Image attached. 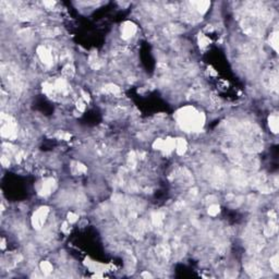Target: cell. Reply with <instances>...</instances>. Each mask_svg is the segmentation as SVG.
<instances>
[{
  "mask_svg": "<svg viewBox=\"0 0 279 279\" xmlns=\"http://www.w3.org/2000/svg\"><path fill=\"white\" fill-rule=\"evenodd\" d=\"M268 124H269V128H271V132L273 133H277L278 132V117L276 115H271V117L268 118Z\"/></svg>",
  "mask_w": 279,
  "mask_h": 279,
  "instance_id": "8",
  "label": "cell"
},
{
  "mask_svg": "<svg viewBox=\"0 0 279 279\" xmlns=\"http://www.w3.org/2000/svg\"><path fill=\"white\" fill-rule=\"evenodd\" d=\"M269 43H271V46L277 51L278 50V33L277 32H275V33H273L271 35V37H269Z\"/></svg>",
  "mask_w": 279,
  "mask_h": 279,
  "instance_id": "11",
  "label": "cell"
},
{
  "mask_svg": "<svg viewBox=\"0 0 279 279\" xmlns=\"http://www.w3.org/2000/svg\"><path fill=\"white\" fill-rule=\"evenodd\" d=\"M1 163H2V166H3V167H8L9 164H10V161H9V159L7 158L6 156H2L1 157Z\"/></svg>",
  "mask_w": 279,
  "mask_h": 279,
  "instance_id": "20",
  "label": "cell"
},
{
  "mask_svg": "<svg viewBox=\"0 0 279 279\" xmlns=\"http://www.w3.org/2000/svg\"><path fill=\"white\" fill-rule=\"evenodd\" d=\"M82 96H83V99L85 100V102H90V95H88L87 93L82 91Z\"/></svg>",
  "mask_w": 279,
  "mask_h": 279,
  "instance_id": "21",
  "label": "cell"
},
{
  "mask_svg": "<svg viewBox=\"0 0 279 279\" xmlns=\"http://www.w3.org/2000/svg\"><path fill=\"white\" fill-rule=\"evenodd\" d=\"M62 72L67 77H71V76H73V74H74V68H73L72 66L68 65V66H66V67L63 68Z\"/></svg>",
  "mask_w": 279,
  "mask_h": 279,
  "instance_id": "13",
  "label": "cell"
},
{
  "mask_svg": "<svg viewBox=\"0 0 279 279\" xmlns=\"http://www.w3.org/2000/svg\"><path fill=\"white\" fill-rule=\"evenodd\" d=\"M77 218H79V217H77V215H75L74 213H69V214H68V220H69L71 224L75 223V221L77 220Z\"/></svg>",
  "mask_w": 279,
  "mask_h": 279,
  "instance_id": "18",
  "label": "cell"
},
{
  "mask_svg": "<svg viewBox=\"0 0 279 279\" xmlns=\"http://www.w3.org/2000/svg\"><path fill=\"white\" fill-rule=\"evenodd\" d=\"M208 44H209L208 38H207L206 36H204V35H201L200 36V46L205 47V46H207Z\"/></svg>",
  "mask_w": 279,
  "mask_h": 279,
  "instance_id": "17",
  "label": "cell"
},
{
  "mask_svg": "<svg viewBox=\"0 0 279 279\" xmlns=\"http://www.w3.org/2000/svg\"><path fill=\"white\" fill-rule=\"evenodd\" d=\"M55 187H56V182H55L54 179L49 178V179L44 180V182L42 183V187L38 190V193H39L40 195H44V196L49 195V194L55 190Z\"/></svg>",
  "mask_w": 279,
  "mask_h": 279,
  "instance_id": "5",
  "label": "cell"
},
{
  "mask_svg": "<svg viewBox=\"0 0 279 279\" xmlns=\"http://www.w3.org/2000/svg\"><path fill=\"white\" fill-rule=\"evenodd\" d=\"M271 266L273 267L274 271L277 273L278 268H279V262H278V255H274L273 257L271 258Z\"/></svg>",
  "mask_w": 279,
  "mask_h": 279,
  "instance_id": "15",
  "label": "cell"
},
{
  "mask_svg": "<svg viewBox=\"0 0 279 279\" xmlns=\"http://www.w3.org/2000/svg\"><path fill=\"white\" fill-rule=\"evenodd\" d=\"M142 277H145V278H152V275H150V273H147V271H144V273H142Z\"/></svg>",
  "mask_w": 279,
  "mask_h": 279,
  "instance_id": "22",
  "label": "cell"
},
{
  "mask_svg": "<svg viewBox=\"0 0 279 279\" xmlns=\"http://www.w3.org/2000/svg\"><path fill=\"white\" fill-rule=\"evenodd\" d=\"M192 7H194V9H195L196 11H197L198 13H205L207 11V9H208V7L210 6V2L208 1H193L191 2Z\"/></svg>",
  "mask_w": 279,
  "mask_h": 279,
  "instance_id": "6",
  "label": "cell"
},
{
  "mask_svg": "<svg viewBox=\"0 0 279 279\" xmlns=\"http://www.w3.org/2000/svg\"><path fill=\"white\" fill-rule=\"evenodd\" d=\"M48 213H49V208L47 206H43L40 208H38L35 213L33 214L32 217V225L35 229H40L43 227V225L45 224Z\"/></svg>",
  "mask_w": 279,
  "mask_h": 279,
  "instance_id": "2",
  "label": "cell"
},
{
  "mask_svg": "<svg viewBox=\"0 0 279 279\" xmlns=\"http://www.w3.org/2000/svg\"><path fill=\"white\" fill-rule=\"evenodd\" d=\"M219 212H220V208L216 204H213L208 207V214L210 216H216V215L219 214Z\"/></svg>",
  "mask_w": 279,
  "mask_h": 279,
  "instance_id": "14",
  "label": "cell"
},
{
  "mask_svg": "<svg viewBox=\"0 0 279 279\" xmlns=\"http://www.w3.org/2000/svg\"><path fill=\"white\" fill-rule=\"evenodd\" d=\"M85 107H86V105L84 104V102H83V100H81V99H80L79 102L76 103V108L79 109L80 111H84V110H85Z\"/></svg>",
  "mask_w": 279,
  "mask_h": 279,
  "instance_id": "19",
  "label": "cell"
},
{
  "mask_svg": "<svg viewBox=\"0 0 279 279\" xmlns=\"http://www.w3.org/2000/svg\"><path fill=\"white\" fill-rule=\"evenodd\" d=\"M152 220H153V224H154L155 226L161 225V223H163V220H164L163 214H161V213H156V214H154V215H153V217H152Z\"/></svg>",
  "mask_w": 279,
  "mask_h": 279,
  "instance_id": "12",
  "label": "cell"
},
{
  "mask_svg": "<svg viewBox=\"0 0 279 279\" xmlns=\"http://www.w3.org/2000/svg\"><path fill=\"white\" fill-rule=\"evenodd\" d=\"M37 54L39 59L47 66L52 65V55L49 49H47L45 46H39L37 48Z\"/></svg>",
  "mask_w": 279,
  "mask_h": 279,
  "instance_id": "4",
  "label": "cell"
},
{
  "mask_svg": "<svg viewBox=\"0 0 279 279\" xmlns=\"http://www.w3.org/2000/svg\"><path fill=\"white\" fill-rule=\"evenodd\" d=\"M164 140H161V139H158V140H156V141L154 142V144H153V146H154V148H156V150H163V148H164Z\"/></svg>",
  "mask_w": 279,
  "mask_h": 279,
  "instance_id": "16",
  "label": "cell"
},
{
  "mask_svg": "<svg viewBox=\"0 0 279 279\" xmlns=\"http://www.w3.org/2000/svg\"><path fill=\"white\" fill-rule=\"evenodd\" d=\"M136 32V26L132 22H125L124 24L121 27V36L123 39H129L132 36L135 34Z\"/></svg>",
  "mask_w": 279,
  "mask_h": 279,
  "instance_id": "3",
  "label": "cell"
},
{
  "mask_svg": "<svg viewBox=\"0 0 279 279\" xmlns=\"http://www.w3.org/2000/svg\"><path fill=\"white\" fill-rule=\"evenodd\" d=\"M176 118L180 127L187 132L198 131L205 122L204 115L189 106L180 109L176 115Z\"/></svg>",
  "mask_w": 279,
  "mask_h": 279,
  "instance_id": "1",
  "label": "cell"
},
{
  "mask_svg": "<svg viewBox=\"0 0 279 279\" xmlns=\"http://www.w3.org/2000/svg\"><path fill=\"white\" fill-rule=\"evenodd\" d=\"M187 144L186 140L183 139H178L176 140V150H177L178 155H183L187 152Z\"/></svg>",
  "mask_w": 279,
  "mask_h": 279,
  "instance_id": "7",
  "label": "cell"
},
{
  "mask_svg": "<svg viewBox=\"0 0 279 279\" xmlns=\"http://www.w3.org/2000/svg\"><path fill=\"white\" fill-rule=\"evenodd\" d=\"M104 92L109 93V94H113V95H116V94L120 93V88H119L117 85H115V84H108V85L105 86Z\"/></svg>",
  "mask_w": 279,
  "mask_h": 279,
  "instance_id": "9",
  "label": "cell"
},
{
  "mask_svg": "<svg viewBox=\"0 0 279 279\" xmlns=\"http://www.w3.org/2000/svg\"><path fill=\"white\" fill-rule=\"evenodd\" d=\"M40 269L45 275H49L52 271V265L49 262H42L40 263Z\"/></svg>",
  "mask_w": 279,
  "mask_h": 279,
  "instance_id": "10",
  "label": "cell"
}]
</instances>
